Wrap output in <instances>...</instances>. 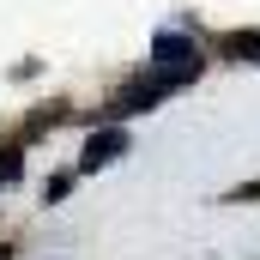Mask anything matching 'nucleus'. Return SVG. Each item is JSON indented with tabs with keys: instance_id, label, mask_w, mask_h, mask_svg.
Here are the masks:
<instances>
[{
	"instance_id": "1",
	"label": "nucleus",
	"mask_w": 260,
	"mask_h": 260,
	"mask_svg": "<svg viewBox=\"0 0 260 260\" xmlns=\"http://www.w3.org/2000/svg\"><path fill=\"white\" fill-rule=\"evenodd\" d=\"M157 91H176V85H194L200 79V49L188 37H176V30H164L157 43H151V73H145Z\"/></svg>"
},
{
	"instance_id": "2",
	"label": "nucleus",
	"mask_w": 260,
	"mask_h": 260,
	"mask_svg": "<svg viewBox=\"0 0 260 260\" xmlns=\"http://www.w3.org/2000/svg\"><path fill=\"white\" fill-rule=\"evenodd\" d=\"M121 151H127V133H121V127H103V133H91V139H85V151H79V170H109Z\"/></svg>"
},
{
	"instance_id": "3",
	"label": "nucleus",
	"mask_w": 260,
	"mask_h": 260,
	"mask_svg": "<svg viewBox=\"0 0 260 260\" xmlns=\"http://www.w3.org/2000/svg\"><path fill=\"white\" fill-rule=\"evenodd\" d=\"M157 97H164V91H157L151 79H139V85H127V91H121V97L109 103V115H133V109H151Z\"/></svg>"
},
{
	"instance_id": "4",
	"label": "nucleus",
	"mask_w": 260,
	"mask_h": 260,
	"mask_svg": "<svg viewBox=\"0 0 260 260\" xmlns=\"http://www.w3.org/2000/svg\"><path fill=\"white\" fill-rule=\"evenodd\" d=\"M230 55H236V61H254V67H260V30H236V37H230Z\"/></svg>"
}]
</instances>
